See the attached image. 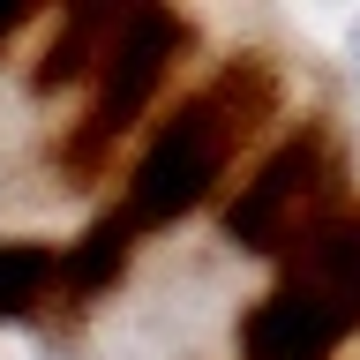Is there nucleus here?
<instances>
[{
	"mask_svg": "<svg viewBox=\"0 0 360 360\" xmlns=\"http://www.w3.org/2000/svg\"><path fill=\"white\" fill-rule=\"evenodd\" d=\"M263 112H270V68L263 60H240V68H225V75H210L202 90H188L150 128L143 158L128 165L120 218H128L135 233H150V225H173L180 210H195L225 180L233 150L248 143V128H255Z\"/></svg>",
	"mask_w": 360,
	"mask_h": 360,
	"instance_id": "obj_1",
	"label": "nucleus"
},
{
	"mask_svg": "<svg viewBox=\"0 0 360 360\" xmlns=\"http://www.w3.org/2000/svg\"><path fill=\"white\" fill-rule=\"evenodd\" d=\"M338 143L330 128H292L278 150L240 180V195L225 202V233L255 255H300V248L338 218Z\"/></svg>",
	"mask_w": 360,
	"mask_h": 360,
	"instance_id": "obj_2",
	"label": "nucleus"
},
{
	"mask_svg": "<svg viewBox=\"0 0 360 360\" xmlns=\"http://www.w3.org/2000/svg\"><path fill=\"white\" fill-rule=\"evenodd\" d=\"M180 45H188V22L165 15V8H128V15H120L105 60L90 75V105H83V120H75V135L60 143V158L75 173H105L112 165L120 135L150 112V98H158V83H165V68H173Z\"/></svg>",
	"mask_w": 360,
	"mask_h": 360,
	"instance_id": "obj_3",
	"label": "nucleus"
},
{
	"mask_svg": "<svg viewBox=\"0 0 360 360\" xmlns=\"http://www.w3.org/2000/svg\"><path fill=\"white\" fill-rule=\"evenodd\" d=\"M360 323L338 308L323 285H308L292 270L278 292H263L240 323V360H330Z\"/></svg>",
	"mask_w": 360,
	"mask_h": 360,
	"instance_id": "obj_4",
	"label": "nucleus"
},
{
	"mask_svg": "<svg viewBox=\"0 0 360 360\" xmlns=\"http://www.w3.org/2000/svg\"><path fill=\"white\" fill-rule=\"evenodd\" d=\"M60 292V248L45 240H0V323L45 308Z\"/></svg>",
	"mask_w": 360,
	"mask_h": 360,
	"instance_id": "obj_5",
	"label": "nucleus"
},
{
	"mask_svg": "<svg viewBox=\"0 0 360 360\" xmlns=\"http://www.w3.org/2000/svg\"><path fill=\"white\" fill-rule=\"evenodd\" d=\"M112 30H120V15H68L60 30H53V45H45V60H38V90H60V83H75V75H98Z\"/></svg>",
	"mask_w": 360,
	"mask_h": 360,
	"instance_id": "obj_6",
	"label": "nucleus"
},
{
	"mask_svg": "<svg viewBox=\"0 0 360 360\" xmlns=\"http://www.w3.org/2000/svg\"><path fill=\"white\" fill-rule=\"evenodd\" d=\"M128 248H135V225L120 218V210H105V218L83 233V248H68V255H60V285H75V292L112 285V278L128 270Z\"/></svg>",
	"mask_w": 360,
	"mask_h": 360,
	"instance_id": "obj_7",
	"label": "nucleus"
}]
</instances>
